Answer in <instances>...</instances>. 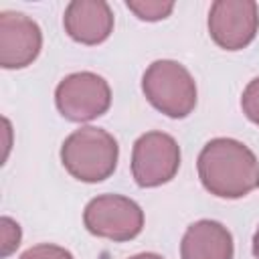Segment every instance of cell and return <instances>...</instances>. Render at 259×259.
<instances>
[{
  "mask_svg": "<svg viewBox=\"0 0 259 259\" xmlns=\"http://www.w3.org/2000/svg\"><path fill=\"white\" fill-rule=\"evenodd\" d=\"M130 259H164V257L158 255V253H140V255H134Z\"/></svg>",
  "mask_w": 259,
  "mask_h": 259,
  "instance_id": "15",
  "label": "cell"
},
{
  "mask_svg": "<svg viewBox=\"0 0 259 259\" xmlns=\"http://www.w3.org/2000/svg\"><path fill=\"white\" fill-rule=\"evenodd\" d=\"M198 178L219 198H241L259 186L255 154L233 138H214L198 154Z\"/></svg>",
  "mask_w": 259,
  "mask_h": 259,
  "instance_id": "1",
  "label": "cell"
},
{
  "mask_svg": "<svg viewBox=\"0 0 259 259\" xmlns=\"http://www.w3.org/2000/svg\"><path fill=\"white\" fill-rule=\"evenodd\" d=\"M233 235L217 221L192 223L180 243L182 259H233Z\"/></svg>",
  "mask_w": 259,
  "mask_h": 259,
  "instance_id": "10",
  "label": "cell"
},
{
  "mask_svg": "<svg viewBox=\"0 0 259 259\" xmlns=\"http://www.w3.org/2000/svg\"><path fill=\"white\" fill-rule=\"evenodd\" d=\"M20 259H73V255L59 245H51V243H40L34 245L30 249H26Z\"/></svg>",
  "mask_w": 259,
  "mask_h": 259,
  "instance_id": "13",
  "label": "cell"
},
{
  "mask_svg": "<svg viewBox=\"0 0 259 259\" xmlns=\"http://www.w3.org/2000/svg\"><path fill=\"white\" fill-rule=\"evenodd\" d=\"M67 34L81 45H99L113 30V12L103 0H73L65 8Z\"/></svg>",
  "mask_w": 259,
  "mask_h": 259,
  "instance_id": "9",
  "label": "cell"
},
{
  "mask_svg": "<svg viewBox=\"0 0 259 259\" xmlns=\"http://www.w3.org/2000/svg\"><path fill=\"white\" fill-rule=\"evenodd\" d=\"M2 257H8L20 245V227L8 217H2Z\"/></svg>",
  "mask_w": 259,
  "mask_h": 259,
  "instance_id": "14",
  "label": "cell"
},
{
  "mask_svg": "<svg viewBox=\"0 0 259 259\" xmlns=\"http://www.w3.org/2000/svg\"><path fill=\"white\" fill-rule=\"evenodd\" d=\"M241 107H243V113L255 125H259V77L249 81V85L245 87L241 95Z\"/></svg>",
  "mask_w": 259,
  "mask_h": 259,
  "instance_id": "12",
  "label": "cell"
},
{
  "mask_svg": "<svg viewBox=\"0 0 259 259\" xmlns=\"http://www.w3.org/2000/svg\"><path fill=\"white\" fill-rule=\"evenodd\" d=\"M42 47L40 26L22 12H0V65L22 69L30 65Z\"/></svg>",
  "mask_w": 259,
  "mask_h": 259,
  "instance_id": "8",
  "label": "cell"
},
{
  "mask_svg": "<svg viewBox=\"0 0 259 259\" xmlns=\"http://www.w3.org/2000/svg\"><path fill=\"white\" fill-rule=\"evenodd\" d=\"M142 91L158 111L174 119L186 117L196 105V83L178 61H154L144 71Z\"/></svg>",
  "mask_w": 259,
  "mask_h": 259,
  "instance_id": "3",
  "label": "cell"
},
{
  "mask_svg": "<svg viewBox=\"0 0 259 259\" xmlns=\"http://www.w3.org/2000/svg\"><path fill=\"white\" fill-rule=\"evenodd\" d=\"M125 6L142 20H162L174 10V2H158V0H127Z\"/></svg>",
  "mask_w": 259,
  "mask_h": 259,
  "instance_id": "11",
  "label": "cell"
},
{
  "mask_svg": "<svg viewBox=\"0 0 259 259\" xmlns=\"http://www.w3.org/2000/svg\"><path fill=\"white\" fill-rule=\"evenodd\" d=\"M119 146L115 138L101 127H79L65 138L61 146V162L65 170L81 182H101L109 178L117 166Z\"/></svg>",
  "mask_w": 259,
  "mask_h": 259,
  "instance_id": "2",
  "label": "cell"
},
{
  "mask_svg": "<svg viewBox=\"0 0 259 259\" xmlns=\"http://www.w3.org/2000/svg\"><path fill=\"white\" fill-rule=\"evenodd\" d=\"M180 168V146L164 132L140 136L132 150V174L142 188H154L170 182Z\"/></svg>",
  "mask_w": 259,
  "mask_h": 259,
  "instance_id": "6",
  "label": "cell"
},
{
  "mask_svg": "<svg viewBox=\"0 0 259 259\" xmlns=\"http://www.w3.org/2000/svg\"><path fill=\"white\" fill-rule=\"evenodd\" d=\"M59 113L69 121H91L103 115L111 105V89L107 81L91 71L67 75L55 91Z\"/></svg>",
  "mask_w": 259,
  "mask_h": 259,
  "instance_id": "5",
  "label": "cell"
},
{
  "mask_svg": "<svg viewBox=\"0 0 259 259\" xmlns=\"http://www.w3.org/2000/svg\"><path fill=\"white\" fill-rule=\"evenodd\" d=\"M259 28V6L253 0H217L208 12L210 38L225 51L247 47Z\"/></svg>",
  "mask_w": 259,
  "mask_h": 259,
  "instance_id": "7",
  "label": "cell"
},
{
  "mask_svg": "<svg viewBox=\"0 0 259 259\" xmlns=\"http://www.w3.org/2000/svg\"><path fill=\"white\" fill-rule=\"evenodd\" d=\"M253 255H255V259H259V229L253 235Z\"/></svg>",
  "mask_w": 259,
  "mask_h": 259,
  "instance_id": "16",
  "label": "cell"
},
{
  "mask_svg": "<svg viewBox=\"0 0 259 259\" xmlns=\"http://www.w3.org/2000/svg\"><path fill=\"white\" fill-rule=\"evenodd\" d=\"M83 223L91 235L121 243L132 241L142 233L144 210L127 196L101 194L87 202Z\"/></svg>",
  "mask_w": 259,
  "mask_h": 259,
  "instance_id": "4",
  "label": "cell"
}]
</instances>
